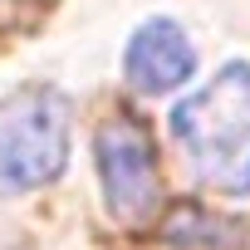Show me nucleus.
<instances>
[{
	"instance_id": "f03ea898",
	"label": "nucleus",
	"mask_w": 250,
	"mask_h": 250,
	"mask_svg": "<svg viewBox=\"0 0 250 250\" xmlns=\"http://www.w3.org/2000/svg\"><path fill=\"white\" fill-rule=\"evenodd\" d=\"M69 162V98L49 83H25L0 103V187H49Z\"/></svg>"
},
{
	"instance_id": "f257e3e1",
	"label": "nucleus",
	"mask_w": 250,
	"mask_h": 250,
	"mask_svg": "<svg viewBox=\"0 0 250 250\" xmlns=\"http://www.w3.org/2000/svg\"><path fill=\"white\" fill-rule=\"evenodd\" d=\"M172 138L196 182L226 196H250V64H226L196 98L177 103Z\"/></svg>"
},
{
	"instance_id": "20e7f679",
	"label": "nucleus",
	"mask_w": 250,
	"mask_h": 250,
	"mask_svg": "<svg viewBox=\"0 0 250 250\" xmlns=\"http://www.w3.org/2000/svg\"><path fill=\"white\" fill-rule=\"evenodd\" d=\"M123 69H128V79H133L143 93H167V88H177V83H187V79L196 74V49H191V40L182 35V25H172V20H147V25L128 40Z\"/></svg>"
},
{
	"instance_id": "7ed1b4c3",
	"label": "nucleus",
	"mask_w": 250,
	"mask_h": 250,
	"mask_svg": "<svg viewBox=\"0 0 250 250\" xmlns=\"http://www.w3.org/2000/svg\"><path fill=\"white\" fill-rule=\"evenodd\" d=\"M98 177H103V196H108V216L123 226H143L157 216L162 206V177H157V147L152 133L133 113H113L98 123Z\"/></svg>"
}]
</instances>
